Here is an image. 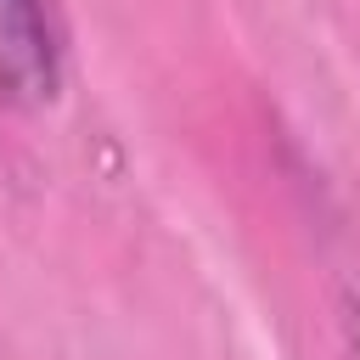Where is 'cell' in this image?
<instances>
[{
    "mask_svg": "<svg viewBox=\"0 0 360 360\" xmlns=\"http://www.w3.org/2000/svg\"><path fill=\"white\" fill-rule=\"evenodd\" d=\"M62 90V45L51 0H0V101L34 112Z\"/></svg>",
    "mask_w": 360,
    "mask_h": 360,
    "instance_id": "6da1fadb",
    "label": "cell"
},
{
    "mask_svg": "<svg viewBox=\"0 0 360 360\" xmlns=\"http://www.w3.org/2000/svg\"><path fill=\"white\" fill-rule=\"evenodd\" d=\"M343 343L349 360H360V298H343Z\"/></svg>",
    "mask_w": 360,
    "mask_h": 360,
    "instance_id": "7a4b0ae2",
    "label": "cell"
}]
</instances>
